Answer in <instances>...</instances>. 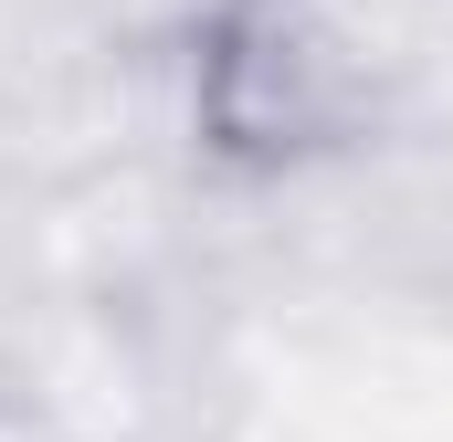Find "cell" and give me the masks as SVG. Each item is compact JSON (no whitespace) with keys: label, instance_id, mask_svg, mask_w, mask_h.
<instances>
[{"label":"cell","instance_id":"obj_1","mask_svg":"<svg viewBox=\"0 0 453 442\" xmlns=\"http://www.w3.org/2000/svg\"><path fill=\"white\" fill-rule=\"evenodd\" d=\"M190 126L232 169H306L348 148L358 74L306 0H222L190 53Z\"/></svg>","mask_w":453,"mask_h":442},{"label":"cell","instance_id":"obj_2","mask_svg":"<svg viewBox=\"0 0 453 442\" xmlns=\"http://www.w3.org/2000/svg\"><path fill=\"white\" fill-rule=\"evenodd\" d=\"M0 442H32V432H21V422H11V411H0Z\"/></svg>","mask_w":453,"mask_h":442}]
</instances>
